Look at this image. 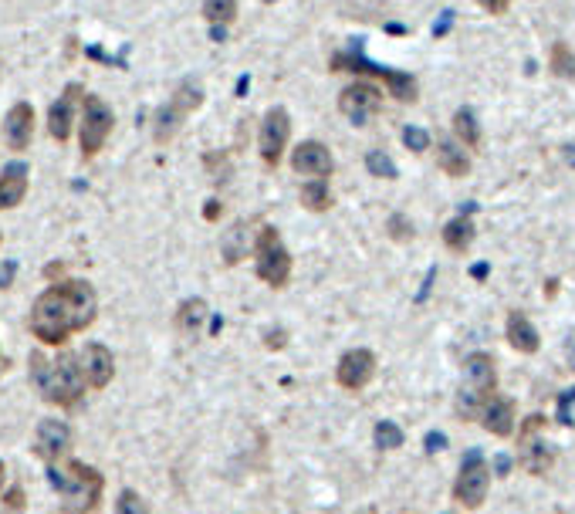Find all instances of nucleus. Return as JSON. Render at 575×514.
<instances>
[{
    "label": "nucleus",
    "instance_id": "1",
    "mask_svg": "<svg viewBox=\"0 0 575 514\" xmlns=\"http://www.w3.org/2000/svg\"><path fill=\"white\" fill-rule=\"evenodd\" d=\"M98 318V291L85 277L51 281L27 311V332L41 348H61L72 335L92 328Z\"/></svg>",
    "mask_w": 575,
    "mask_h": 514
},
{
    "label": "nucleus",
    "instance_id": "2",
    "mask_svg": "<svg viewBox=\"0 0 575 514\" xmlns=\"http://www.w3.org/2000/svg\"><path fill=\"white\" fill-rule=\"evenodd\" d=\"M27 362H31V386L48 407L75 409L82 407V399L92 393L82 372V362H78V352L45 356V348H35L27 356Z\"/></svg>",
    "mask_w": 575,
    "mask_h": 514
},
{
    "label": "nucleus",
    "instance_id": "3",
    "mask_svg": "<svg viewBox=\"0 0 575 514\" xmlns=\"http://www.w3.org/2000/svg\"><path fill=\"white\" fill-rule=\"evenodd\" d=\"M48 480L58 494L61 514H96L106 498V474L85 460H61L48 467Z\"/></svg>",
    "mask_w": 575,
    "mask_h": 514
},
{
    "label": "nucleus",
    "instance_id": "4",
    "mask_svg": "<svg viewBox=\"0 0 575 514\" xmlns=\"http://www.w3.org/2000/svg\"><path fill=\"white\" fill-rule=\"evenodd\" d=\"M464 376H468V386L457 393L454 409L460 419H478L484 399L498 393V366L491 352H470L464 359Z\"/></svg>",
    "mask_w": 575,
    "mask_h": 514
},
{
    "label": "nucleus",
    "instance_id": "5",
    "mask_svg": "<svg viewBox=\"0 0 575 514\" xmlns=\"http://www.w3.org/2000/svg\"><path fill=\"white\" fill-rule=\"evenodd\" d=\"M200 106H204V88L200 85L193 82V78L177 85V92L169 96L166 106H159L156 116H153V143L156 146L173 143V136L183 129V122L190 119Z\"/></svg>",
    "mask_w": 575,
    "mask_h": 514
},
{
    "label": "nucleus",
    "instance_id": "6",
    "mask_svg": "<svg viewBox=\"0 0 575 514\" xmlns=\"http://www.w3.org/2000/svg\"><path fill=\"white\" fill-rule=\"evenodd\" d=\"M254 275L271 287H288L291 281V251L271 224H264L254 237Z\"/></svg>",
    "mask_w": 575,
    "mask_h": 514
},
{
    "label": "nucleus",
    "instance_id": "7",
    "mask_svg": "<svg viewBox=\"0 0 575 514\" xmlns=\"http://www.w3.org/2000/svg\"><path fill=\"white\" fill-rule=\"evenodd\" d=\"M332 72H359V75H369V78H383L386 88H389V96L396 102H417V78L413 75H403V72H393V68H383V65H372L359 55V51H338L336 58H332Z\"/></svg>",
    "mask_w": 575,
    "mask_h": 514
},
{
    "label": "nucleus",
    "instance_id": "8",
    "mask_svg": "<svg viewBox=\"0 0 575 514\" xmlns=\"http://www.w3.org/2000/svg\"><path fill=\"white\" fill-rule=\"evenodd\" d=\"M116 129V112L108 108L106 98L85 96L82 98V126H78V143L85 159H96L106 149L108 136Z\"/></svg>",
    "mask_w": 575,
    "mask_h": 514
},
{
    "label": "nucleus",
    "instance_id": "9",
    "mask_svg": "<svg viewBox=\"0 0 575 514\" xmlns=\"http://www.w3.org/2000/svg\"><path fill=\"white\" fill-rule=\"evenodd\" d=\"M541 427H545V419L535 413L518 430V467L525 474H531V478H545L551 470V464H555V454H551V447L541 437Z\"/></svg>",
    "mask_w": 575,
    "mask_h": 514
},
{
    "label": "nucleus",
    "instance_id": "10",
    "mask_svg": "<svg viewBox=\"0 0 575 514\" xmlns=\"http://www.w3.org/2000/svg\"><path fill=\"white\" fill-rule=\"evenodd\" d=\"M488 488H491V467L484 464L480 450H468L460 460V474L454 480V501L474 511L488 501Z\"/></svg>",
    "mask_w": 575,
    "mask_h": 514
},
{
    "label": "nucleus",
    "instance_id": "11",
    "mask_svg": "<svg viewBox=\"0 0 575 514\" xmlns=\"http://www.w3.org/2000/svg\"><path fill=\"white\" fill-rule=\"evenodd\" d=\"M72 443H75V433L65 419L45 417L35 427V437H31V454L51 467V464H61V460H68V457H72Z\"/></svg>",
    "mask_w": 575,
    "mask_h": 514
},
{
    "label": "nucleus",
    "instance_id": "12",
    "mask_svg": "<svg viewBox=\"0 0 575 514\" xmlns=\"http://www.w3.org/2000/svg\"><path fill=\"white\" fill-rule=\"evenodd\" d=\"M288 139H291V116H288V108L285 106L267 108L261 119V129H257V149H261L264 166L267 169L281 166Z\"/></svg>",
    "mask_w": 575,
    "mask_h": 514
},
{
    "label": "nucleus",
    "instance_id": "13",
    "mask_svg": "<svg viewBox=\"0 0 575 514\" xmlns=\"http://www.w3.org/2000/svg\"><path fill=\"white\" fill-rule=\"evenodd\" d=\"M383 108V88L372 82H352L338 92V112L352 126H369L376 112Z\"/></svg>",
    "mask_w": 575,
    "mask_h": 514
},
{
    "label": "nucleus",
    "instance_id": "14",
    "mask_svg": "<svg viewBox=\"0 0 575 514\" xmlns=\"http://www.w3.org/2000/svg\"><path fill=\"white\" fill-rule=\"evenodd\" d=\"M376 376V356L369 348H348L336 366V383L348 393H362Z\"/></svg>",
    "mask_w": 575,
    "mask_h": 514
},
{
    "label": "nucleus",
    "instance_id": "15",
    "mask_svg": "<svg viewBox=\"0 0 575 514\" xmlns=\"http://www.w3.org/2000/svg\"><path fill=\"white\" fill-rule=\"evenodd\" d=\"M85 98V85L72 82L65 85V92L55 106L48 108V132L55 143H68L72 139V126H75V116H78V102Z\"/></svg>",
    "mask_w": 575,
    "mask_h": 514
},
{
    "label": "nucleus",
    "instance_id": "16",
    "mask_svg": "<svg viewBox=\"0 0 575 514\" xmlns=\"http://www.w3.org/2000/svg\"><path fill=\"white\" fill-rule=\"evenodd\" d=\"M291 169L301 173V176H312V180H328L332 169H336V159H332L325 143L305 139V143H298L291 149Z\"/></svg>",
    "mask_w": 575,
    "mask_h": 514
},
{
    "label": "nucleus",
    "instance_id": "17",
    "mask_svg": "<svg viewBox=\"0 0 575 514\" xmlns=\"http://www.w3.org/2000/svg\"><path fill=\"white\" fill-rule=\"evenodd\" d=\"M78 362H82V372L88 379V389L92 393H102L112 379H116V356L112 348L102 346V342H88V346L78 352Z\"/></svg>",
    "mask_w": 575,
    "mask_h": 514
},
{
    "label": "nucleus",
    "instance_id": "18",
    "mask_svg": "<svg viewBox=\"0 0 575 514\" xmlns=\"http://www.w3.org/2000/svg\"><path fill=\"white\" fill-rule=\"evenodd\" d=\"M480 427L491 433V437H511L515 433V419H518V407L515 399H508V396L494 393L491 399H484V407H480Z\"/></svg>",
    "mask_w": 575,
    "mask_h": 514
},
{
    "label": "nucleus",
    "instance_id": "19",
    "mask_svg": "<svg viewBox=\"0 0 575 514\" xmlns=\"http://www.w3.org/2000/svg\"><path fill=\"white\" fill-rule=\"evenodd\" d=\"M35 106L31 102H17V106L7 112V122H4V139H7V149L14 153H25L27 146L35 143Z\"/></svg>",
    "mask_w": 575,
    "mask_h": 514
},
{
    "label": "nucleus",
    "instance_id": "20",
    "mask_svg": "<svg viewBox=\"0 0 575 514\" xmlns=\"http://www.w3.org/2000/svg\"><path fill=\"white\" fill-rule=\"evenodd\" d=\"M27 190H31V169L27 163H7L0 173V214L25 204Z\"/></svg>",
    "mask_w": 575,
    "mask_h": 514
},
{
    "label": "nucleus",
    "instance_id": "21",
    "mask_svg": "<svg viewBox=\"0 0 575 514\" xmlns=\"http://www.w3.org/2000/svg\"><path fill=\"white\" fill-rule=\"evenodd\" d=\"M504 338H508V346L515 348V352H521V356H535V352H539V346H541L539 328L531 325V318H528L525 311H511V315H508Z\"/></svg>",
    "mask_w": 575,
    "mask_h": 514
},
{
    "label": "nucleus",
    "instance_id": "22",
    "mask_svg": "<svg viewBox=\"0 0 575 514\" xmlns=\"http://www.w3.org/2000/svg\"><path fill=\"white\" fill-rule=\"evenodd\" d=\"M207 318H210V308H207L204 298H187L177 305V315H173V325L183 338H200Z\"/></svg>",
    "mask_w": 575,
    "mask_h": 514
},
{
    "label": "nucleus",
    "instance_id": "23",
    "mask_svg": "<svg viewBox=\"0 0 575 514\" xmlns=\"http://www.w3.org/2000/svg\"><path fill=\"white\" fill-rule=\"evenodd\" d=\"M251 251V220H237L230 230H224V237H220V257L224 264H240Z\"/></svg>",
    "mask_w": 575,
    "mask_h": 514
},
{
    "label": "nucleus",
    "instance_id": "24",
    "mask_svg": "<svg viewBox=\"0 0 575 514\" xmlns=\"http://www.w3.org/2000/svg\"><path fill=\"white\" fill-rule=\"evenodd\" d=\"M437 166L444 169L450 180H460L470 173V156L457 139H437Z\"/></svg>",
    "mask_w": 575,
    "mask_h": 514
},
{
    "label": "nucleus",
    "instance_id": "25",
    "mask_svg": "<svg viewBox=\"0 0 575 514\" xmlns=\"http://www.w3.org/2000/svg\"><path fill=\"white\" fill-rule=\"evenodd\" d=\"M474 237H478V227H474V220H470V214H460L454 217V220H447V227H444V244H447V251H454V254H468L470 251V244H474Z\"/></svg>",
    "mask_w": 575,
    "mask_h": 514
},
{
    "label": "nucleus",
    "instance_id": "26",
    "mask_svg": "<svg viewBox=\"0 0 575 514\" xmlns=\"http://www.w3.org/2000/svg\"><path fill=\"white\" fill-rule=\"evenodd\" d=\"M454 139L464 149H478L480 146V122L470 108H457L454 112Z\"/></svg>",
    "mask_w": 575,
    "mask_h": 514
},
{
    "label": "nucleus",
    "instance_id": "27",
    "mask_svg": "<svg viewBox=\"0 0 575 514\" xmlns=\"http://www.w3.org/2000/svg\"><path fill=\"white\" fill-rule=\"evenodd\" d=\"M301 204L308 207L312 214H322L332 207V190H328V180H308L301 186Z\"/></svg>",
    "mask_w": 575,
    "mask_h": 514
},
{
    "label": "nucleus",
    "instance_id": "28",
    "mask_svg": "<svg viewBox=\"0 0 575 514\" xmlns=\"http://www.w3.org/2000/svg\"><path fill=\"white\" fill-rule=\"evenodd\" d=\"M204 17L210 27H227L237 21V0H204Z\"/></svg>",
    "mask_w": 575,
    "mask_h": 514
},
{
    "label": "nucleus",
    "instance_id": "29",
    "mask_svg": "<svg viewBox=\"0 0 575 514\" xmlns=\"http://www.w3.org/2000/svg\"><path fill=\"white\" fill-rule=\"evenodd\" d=\"M549 68L555 78H575V55L565 41H555L549 51Z\"/></svg>",
    "mask_w": 575,
    "mask_h": 514
},
{
    "label": "nucleus",
    "instance_id": "30",
    "mask_svg": "<svg viewBox=\"0 0 575 514\" xmlns=\"http://www.w3.org/2000/svg\"><path fill=\"white\" fill-rule=\"evenodd\" d=\"M372 440H376L379 450H399L403 440H407V433L399 430L393 419H379V423H376V430H372Z\"/></svg>",
    "mask_w": 575,
    "mask_h": 514
},
{
    "label": "nucleus",
    "instance_id": "31",
    "mask_svg": "<svg viewBox=\"0 0 575 514\" xmlns=\"http://www.w3.org/2000/svg\"><path fill=\"white\" fill-rule=\"evenodd\" d=\"M366 169H369L372 176H379V180H396V176H399L396 163L383 153V149H372V153L366 156Z\"/></svg>",
    "mask_w": 575,
    "mask_h": 514
},
{
    "label": "nucleus",
    "instance_id": "32",
    "mask_svg": "<svg viewBox=\"0 0 575 514\" xmlns=\"http://www.w3.org/2000/svg\"><path fill=\"white\" fill-rule=\"evenodd\" d=\"M0 514H27V490L25 484H11L0 498Z\"/></svg>",
    "mask_w": 575,
    "mask_h": 514
},
{
    "label": "nucleus",
    "instance_id": "33",
    "mask_svg": "<svg viewBox=\"0 0 575 514\" xmlns=\"http://www.w3.org/2000/svg\"><path fill=\"white\" fill-rule=\"evenodd\" d=\"M116 514H149V504H146V498L139 490L126 488L119 494V501H116Z\"/></svg>",
    "mask_w": 575,
    "mask_h": 514
},
{
    "label": "nucleus",
    "instance_id": "34",
    "mask_svg": "<svg viewBox=\"0 0 575 514\" xmlns=\"http://www.w3.org/2000/svg\"><path fill=\"white\" fill-rule=\"evenodd\" d=\"M403 143H407V149H413V153H427V149H430V132L417 129V126H407V129H403Z\"/></svg>",
    "mask_w": 575,
    "mask_h": 514
},
{
    "label": "nucleus",
    "instance_id": "35",
    "mask_svg": "<svg viewBox=\"0 0 575 514\" xmlns=\"http://www.w3.org/2000/svg\"><path fill=\"white\" fill-rule=\"evenodd\" d=\"M386 230H389V237L399 240V244H403V240H413V224H409V220H407L403 214H393V217H389V224H386Z\"/></svg>",
    "mask_w": 575,
    "mask_h": 514
},
{
    "label": "nucleus",
    "instance_id": "36",
    "mask_svg": "<svg viewBox=\"0 0 575 514\" xmlns=\"http://www.w3.org/2000/svg\"><path fill=\"white\" fill-rule=\"evenodd\" d=\"M572 403H575V389H565L562 396H559V423L562 427H572Z\"/></svg>",
    "mask_w": 575,
    "mask_h": 514
},
{
    "label": "nucleus",
    "instance_id": "37",
    "mask_svg": "<svg viewBox=\"0 0 575 514\" xmlns=\"http://www.w3.org/2000/svg\"><path fill=\"white\" fill-rule=\"evenodd\" d=\"M264 346H267V348H285L288 346V332H285V328H267V332H264Z\"/></svg>",
    "mask_w": 575,
    "mask_h": 514
},
{
    "label": "nucleus",
    "instance_id": "38",
    "mask_svg": "<svg viewBox=\"0 0 575 514\" xmlns=\"http://www.w3.org/2000/svg\"><path fill=\"white\" fill-rule=\"evenodd\" d=\"M480 7L488 14H494V17H501V14H508V7H511V0H478Z\"/></svg>",
    "mask_w": 575,
    "mask_h": 514
},
{
    "label": "nucleus",
    "instance_id": "39",
    "mask_svg": "<svg viewBox=\"0 0 575 514\" xmlns=\"http://www.w3.org/2000/svg\"><path fill=\"white\" fill-rule=\"evenodd\" d=\"M423 443H427V454H437V450H444V447H447V437H444V433L433 430V433H427V440H423Z\"/></svg>",
    "mask_w": 575,
    "mask_h": 514
},
{
    "label": "nucleus",
    "instance_id": "40",
    "mask_svg": "<svg viewBox=\"0 0 575 514\" xmlns=\"http://www.w3.org/2000/svg\"><path fill=\"white\" fill-rule=\"evenodd\" d=\"M14 271H17V261H7L4 267H0V287H11Z\"/></svg>",
    "mask_w": 575,
    "mask_h": 514
},
{
    "label": "nucleus",
    "instance_id": "41",
    "mask_svg": "<svg viewBox=\"0 0 575 514\" xmlns=\"http://www.w3.org/2000/svg\"><path fill=\"white\" fill-rule=\"evenodd\" d=\"M220 214H224V207H220V200H207V207H204V217H207V220H217Z\"/></svg>",
    "mask_w": 575,
    "mask_h": 514
},
{
    "label": "nucleus",
    "instance_id": "42",
    "mask_svg": "<svg viewBox=\"0 0 575 514\" xmlns=\"http://www.w3.org/2000/svg\"><path fill=\"white\" fill-rule=\"evenodd\" d=\"M494 470H498V478H504V474L511 470V460H508L504 454H498V457H494Z\"/></svg>",
    "mask_w": 575,
    "mask_h": 514
},
{
    "label": "nucleus",
    "instance_id": "43",
    "mask_svg": "<svg viewBox=\"0 0 575 514\" xmlns=\"http://www.w3.org/2000/svg\"><path fill=\"white\" fill-rule=\"evenodd\" d=\"M4 490H7V464L0 460V498H4Z\"/></svg>",
    "mask_w": 575,
    "mask_h": 514
},
{
    "label": "nucleus",
    "instance_id": "44",
    "mask_svg": "<svg viewBox=\"0 0 575 514\" xmlns=\"http://www.w3.org/2000/svg\"><path fill=\"white\" fill-rule=\"evenodd\" d=\"M470 275L478 277V281H484V277H488V264H474V271H470Z\"/></svg>",
    "mask_w": 575,
    "mask_h": 514
},
{
    "label": "nucleus",
    "instance_id": "45",
    "mask_svg": "<svg viewBox=\"0 0 575 514\" xmlns=\"http://www.w3.org/2000/svg\"><path fill=\"white\" fill-rule=\"evenodd\" d=\"M565 156H569V163H575V153H565Z\"/></svg>",
    "mask_w": 575,
    "mask_h": 514
},
{
    "label": "nucleus",
    "instance_id": "46",
    "mask_svg": "<svg viewBox=\"0 0 575 514\" xmlns=\"http://www.w3.org/2000/svg\"><path fill=\"white\" fill-rule=\"evenodd\" d=\"M261 4H277V0H261Z\"/></svg>",
    "mask_w": 575,
    "mask_h": 514
},
{
    "label": "nucleus",
    "instance_id": "47",
    "mask_svg": "<svg viewBox=\"0 0 575 514\" xmlns=\"http://www.w3.org/2000/svg\"><path fill=\"white\" fill-rule=\"evenodd\" d=\"M0 244H4V234H0Z\"/></svg>",
    "mask_w": 575,
    "mask_h": 514
},
{
    "label": "nucleus",
    "instance_id": "48",
    "mask_svg": "<svg viewBox=\"0 0 575 514\" xmlns=\"http://www.w3.org/2000/svg\"><path fill=\"white\" fill-rule=\"evenodd\" d=\"M0 362H4V359H0Z\"/></svg>",
    "mask_w": 575,
    "mask_h": 514
}]
</instances>
